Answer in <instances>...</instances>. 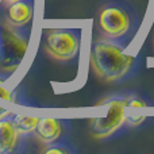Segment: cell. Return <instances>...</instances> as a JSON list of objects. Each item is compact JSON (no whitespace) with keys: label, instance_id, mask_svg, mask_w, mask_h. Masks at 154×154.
<instances>
[{"label":"cell","instance_id":"cell-1","mask_svg":"<svg viewBox=\"0 0 154 154\" xmlns=\"http://www.w3.org/2000/svg\"><path fill=\"white\" fill-rule=\"evenodd\" d=\"M126 45L99 38L91 43L89 64L96 76L108 82H122L135 75L139 58L125 51Z\"/></svg>","mask_w":154,"mask_h":154},{"label":"cell","instance_id":"cell-2","mask_svg":"<svg viewBox=\"0 0 154 154\" xmlns=\"http://www.w3.org/2000/svg\"><path fill=\"white\" fill-rule=\"evenodd\" d=\"M96 27L103 38L127 46L137 34L139 19L127 3L111 0L99 10Z\"/></svg>","mask_w":154,"mask_h":154},{"label":"cell","instance_id":"cell-3","mask_svg":"<svg viewBox=\"0 0 154 154\" xmlns=\"http://www.w3.org/2000/svg\"><path fill=\"white\" fill-rule=\"evenodd\" d=\"M30 29L0 23V73L11 75L26 57L30 46Z\"/></svg>","mask_w":154,"mask_h":154},{"label":"cell","instance_id":"cell-4","mask_svg":"<svg viewBox=\"0 0 154 154\" xmlns=\"http://www.w3.org/2000/svg\"><path fill=\"white\" fill-rule=\"evenodd\" d=\"M96 106H106L104 118H93L91 120V134L96 139H107L123 131L126 123L125 107H127V96H114L99 101Z\"/></svg>","mask_w":154,"mask_h":154},{"label":"cell","instance_id":"cell-5","mask_svg":"<svg viewBox=\"0 0 154 154\" xmlns=\"http://www.w3.org/2000/svg\"><path fill=\"white\" fill-rule=\"evenodd\" d=\"M81 46V31L76 29H51L45 34L46 51L61 62L77 58Z\"/></svg>","mask_w":154,"mask_h":154},{"label":"cell","instance_id":"cell-6","mask_svg":"<svg viewBox=\"0 0 154 154\" xmlns=\"http://www.w3.org/2000/svg\"><path fill=\"white\" fill-rule=\"evenodd\" d=\"M68 131H69V125L66 120L56 118H42L38 122L34 137L42 145L50 146L68 139Z\"/></svg>","mask_w":154,"mask_h":154},{"label":"cell","instance_id":"cell-7","mask_svg":"<svg viewBox=\"0 0 154 154\" xmlns=\"http://www.w3.org/2000/svg\"><path fill=\"white\" fill-rule=\"evenodd\" d=\"M34 16V0H16L5 4L4 22L15 27H26Z\"/></svg>","mask_w":154,"mask_h":154},{"label":"cell","instance_id":"cell-8","mask_svg":"<svg viewBox=\"0 0 154 154\" xmlns=\"http://www.w3.org/2000/svg\"><path fill=\"white\" fill-rule=\"evenodd\" d=\"M24 141L19 135L14 123V114L0 119V154H12L20 152Z\"/></svg>","mask_w":154,"mask_h":154},{"label":"cell","instance_id":"cell-9","mask_svg":"<svg viewBox=\"0 0 154 154\" xmlns=\"http://www.w3.org/2000/svg\"><path fill=\"white\" fill-rule=\"evenodd\" d=\"M39 118L24 116V115H14V123L18 130L19 135L23 139L29 138L30 135H34V131L38 126Z\"/></svg>","mask_w":154,"mask_h":154},{"label":"cell","instance_id":"cell-10","mask_svg":"<svg viewBox=\"0 0 154 154\" xmlns=\"http://www.w3.org/2000/svg\"><path fill=\"white\" fill-rule=\"evenodd\" d=\"M0 99L11 101V103H19L18 89L10 88L7 85V75L0 73Z\"/></svg>","mask_w":154,"mask_h":154},{"label":"cell","instance_id":"cell-11","mask_svg":"<svg viewBox=\"0 0 154 154\" xmlns=\"http://www.w3.org/2000/svg\"><path fill=\"white\" fill-rule=\"evenodd\" d=\"M45 153L46 154H69V153H77V150L72 146L69 139H65V141H61L58 143L48 146Z\"/></svg>","mask_w":154,"mask_h":154},{"label":"cell","instance_id":"cell-12","mask_svg":"<svg viewBox=\"0 0 154 154\" xmlns=\"http://www.w3.org/2000/svg\"><path fill=\"white\" fill-rule=\"evenodd\" d=\"M147 103L138 96H127V107H146Z\"/></svg>","mask_w":154,"mask_h":154},{"label":"cell","instance_id":"cell-13","mask_svg":"<svg viewBox=\"0 0 154 154\" xmlns=\"http://www.w3.org/2000/svg\"><path fill=\"white\" fill-rule=\"evenodd\" d=\"M146 120V116H134V115H126V123L128 126H139Z\"/></svg>","mask_w":154,"mask_h":154},{"label":"cell","instance_id":"cell-14","mask_svg":"<svg viewBox=\"0 0 154 154\" xmlns=\"http://www.w3.org/2000/svg\"><path fill=\"white\" fill-rule=\"evenodd\" d=\"M10 115H12V112H11L10 109L0 107V119H3V118H5V116H10Z\"/></svg>","mask_w":154,"mask_h":154},{"label":"cell","instance_id":"cell-15","mask_svg":"<svg viewBox=\"0 0 154 154\" xmlns=\"http://www.w3.org/2000/svg\"><path fill=\"white\" fill-rule=\"evenodd\" d=\"M0 2H3V0H0Z\"/></svg>","mask_w":154,"mask_h":154}]
</instances>
